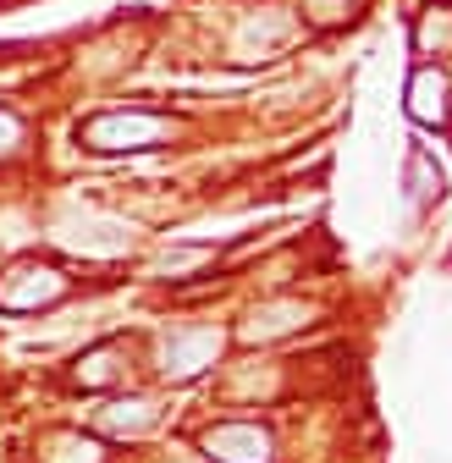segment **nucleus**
Here are the masks:
<instances>
[{"label": "nucleus", "instance_id": "nucleus-3", "mask_svg": "<svg viewBox=\"0 0 452 463\" xmlns=\"http://www.w3.org/2000/svg\"><path fill=\"white\" fill-rule=\"evenodd\" d=\"M414 99H409V110L419 116V122H441V116H447V83H441V72H419L414 78V89H409Z\"/></svg>", "mask_w": 452, "mask_h": 463}, {"label": "nucleus", "instance_id": "nucleus-4", "mask_svg": "<svg viewBox=\"0 0 452 463\" xmlns=\"http://www.w3.org/2000/svg\"><path fill=\"white\" fill-rule=\"evenodd\" d=\"M17 138H23L17 116H6V110H0V155H12V149H17Z\"/></svg>", "mask_w": 452, "mask_h": 463}, {"label": "nucleus", "instance_id": "nucleus-2", "mask_svg": "<svg viewBox=\"0 0 452 463\" xmlns=\"http://www.w3.org/2000/svg\"><path fill=\"white\" fill-rule=\"evenodd\" d=\"M204 447L221 463H265L270 458V436L259 425H221V430L204 436Z\"/></svg>", "mask_w": 452, "mask_h": 463}, {"label": "nucleus", "instance_id": "nucleus-1", "mask_svg": "<svg viewBox=\"0 0 452 463\" xmlns=\"http://www.w3.org/2000/svg\"><path fill=\"white\" fill-rule=\"evenodd\" d=\"M172 133L165 116H149V110H110V116H94L83 128V144L89 149H149Z\"/></svg>", "mask_w": 452, "mask_h": 463}]
</instances>
